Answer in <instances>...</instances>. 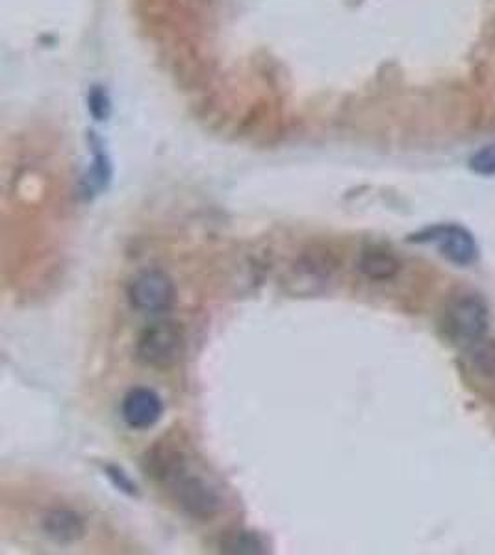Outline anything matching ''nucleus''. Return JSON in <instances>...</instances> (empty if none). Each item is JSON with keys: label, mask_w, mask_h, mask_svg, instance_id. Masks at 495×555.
Listing matches in <instances>:
<instances>
[{"label": "nucleus", "mask_w": 495, "mask_h": 555, "mask_svg": "<svg viewBox=\"0 0 495 555\" xmlns=\"http://www.w3.org/2000/svg\"><path fill=\"white\" fill-rule=\"evenodd\" d=\"M145 473L165 487L175 504L188 517L208 522L223 512V494L203 474L191 470L188 457L167 442H158L147 450L143 457Z\"/></svg>", "instance_id": "f257e3e1"}, {"label": "nucleus", "mask_w": 495, "mask_h": 555, "mask_svg": "<svg viewBox=\"0 0 495 555\" xmlns=\"http://www.w3.org/2000/svg\"><path fill=\"white\" fill-rule=\"evenodd\" d=\"M185 356V334L177 322L158 321L149 324L136 343V358L151 369H172Z\"/></svg>", "instance_id": "f03ea898"}, {"label": "nucleus", "mask_w": 495, "mask_h": 555, "mask_svg": "<svg viewBox=\"0 0 495 555\" xmlns=\"http://www.w3.org/2000/svg\"><path fill=\"white\" fill-rule=\"evenodd\" d=\"M488 306L473 293H460L445 308V330L453 341L475 345L488 330Z\"/></svg>", "instance_id": "7ed1b4c3"}, {"label": "nucleus", "mask_w": 495, "mask_h": 555, "mask_svg": "<svg viewBox=\"0 0 495 555\" xmlns=\"http://www.w3.org/2000/svg\"><path fill=\"white\" fill-rule=\"evenodd\" d=\"M128 302L134 310L145 315H158L172 310L177 291L172 278L158 269H149L132 278L128 285Z\"/></svg>", "instance_id": "20e7f679"}, {"label": "nucleus", "mask_w": 495, "mask_h": 555, "mask_svg": "<svg viewBox=\"0 0 495 555\" xmlns=\"http://www.w3.org/2000/svg\"><path fill=\"white\" fill-rule=\"evenodd\" d=\"M414 243L436 245L440 254L452 263L468 267L477 259V243L466 228L458 224H439L410 237Z\"/></svg>", "instance_id": "39448f33"}, {"label": "nucleus", "mask_w": 495, "mask_h": 555, "mask_svg": "<svg viewBox=\"0 0 495 555\" xmlns=\"http://www.w3.org/2000/svg\"><path fill=\"white\" fill-rule=\"evenodd\" d=\"M337 271V259L329 250L312 248L295 261L290 272V284L297 295H316L323 291Z\"/></svg>", "instance_id": "423d86ee"}, {"label": "nucleus", "mask_w": 495, "mask_h": 555, "mask_svg": "<svg viewBox=\"0 0 495 555\" xmlns=\"http://www.w3.org/2000/svg\"><path fill=\"white\" fill-rule=\"evenodd\" d=\"M164 415V402L151 387H132L122 402V416L130 429L145 431L160 423Z\"/></svg>", "instance_id": "0eeeda50"}, {"label": "nucleus", "mask_w": 495, "mask_h": 555, "mask_svg": "<svg viewBox=\"0 0 495 555\" xmlns=\"http://www.w3.org/2000/svg\"><path fill=\"white\" fill-rule=\"evenodd\" d=\"M41 530L45 535L56 544H73L82 539L86 533L84 518L73 509L54 507L41 518Z\"/></svg>", "instance_id": "6e6552de"}, {"label": "nucleus", "mask_w": 495, "mask_h": 555, "mask_svg": "<svg viewBox=\"0 0 495 555\" xmlns=\"http://www.w3.org/2000/svg\"><path fill=\"white\" fill-rule=\"evenodd\" d=\"M399 269V259L395 258L394 254L386 248H379V246L366 248L358 259V271L375 282L392 280L397 276Z\"/></svg>", "instance_id": "1a4fd4ad"}, {"label": "nucleus", "mask_w": 495, "mask_h": 555, "mask_svg": "<svg viewBox=\"0 0 495 555\" xmlns=\"http://www.w3.org/2000/svg\"><path fill=\"white\" fill-rule=\"evenodd\" d=\"M223 554L258 555L266 554L267 544L258 533L249 530L227 531L219 541Z\"/></svg>", "instance_id": "9d476101"}, {"label": "nucleus", "mask_w": 495, "mask_h": 555, "mask_svg": "<svg viewBox=\"0 0 495 555\" xmlns=\"http://www.w3.org/2000/svg\"><path fill=\"white\" fill-rule=\"evenodd\" d=\"M471 360L479 373L495 378V345L486 343L484 339L471 345Z\"/></svg>", "instance_id": "9b49d317"}, {"label": "nucleus", "mask_w": 495, "mask_h": 555, "mask_svg": "<svg viewBox=\"0 0 495 555\" xmlns=\"http://www.w3.org/2000/svg\"><path fill=\"white\" fill-rule=\"evenodd\" d=\"M104 476L112 481V486L117 489V491L125 492L128 496H138L140 491H138V486L134 483L132 478L128 476L122 467H117V465H104Z\"/></svg>", "instance_id": "f8f14e48"}, {"label": "nucleus", "mask_w": 495, "mask_h": 555, "mask_svg": "<svg viewBox=\"0 0 495 555\" xmlns=\"http://www.w3.org/2000/svg\"><path fill=\"white\" fill-rule=\"evenodd\" d=\"M471 169L481 177H494L495 175V143L483 146L471 158Z\"/></svg>", "instance_id": "ddd939ff"}]
</instances>
